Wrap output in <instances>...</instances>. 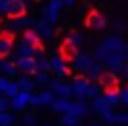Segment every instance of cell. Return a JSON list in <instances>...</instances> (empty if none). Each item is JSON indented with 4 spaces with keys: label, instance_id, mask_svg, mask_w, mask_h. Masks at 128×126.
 <instances>
[{
    "label": "cell",
    "instance_id": "8d00e7d4",
    "mask_svg": "<svg viewBox=\"0 0 128 126\" xmlns=\"http://www.w3.org/2000/svg\"><path fill=\"white\" fill-rule=\"evenodd\" d=\"M30 106H44L42 104V94H30Z\"/></svg>",
    "mask_w": 128,
    "mask_h": 126
},
{
    "label": "cell",
    "instance_id": "6da1fadb",
    "mask_svg": "<svg viewBox=\"0 0 128 126\" xmlns=\"http://www.w3.org/2000/svg\"><path fill=\"white\" fill-rule=\"evenodd\" d=\"M88 85H90V79H88V75H76V77H74V83H72L74 98H85Z\"/></svg>",
    "mask_w": 128,
    "mask_h": 126
},
{
    "label": "cell",
    "instance_id": "74e56055",
    "mask_svg": "<svg viewBox=\"0 0 128 126\" xmlns=\"http://www.w3.org/2000/svg\"><path fill=\"white\" fill-rule=\"evenodd\" d=\"M55 74H56V77H58V79H62V77H66V75H70V68L66 66V68H62V70L55 72Z\"/></svg>",
    "mask_w": 128,
    "mask_h": 126
},
{
    "label": "cell",
    "instance_id": "d4e9b609",
    "mask_svg": "<svg viewBox=\"0 0 128 126\" xmlns=\"http://www.w3.org/2000/svg\"><path fill=\"white\" fill-rule=\"evenodd\" d=\"M42 94V104H44V106H51L53 102H55L56 100V94H55V90H44V92H40Z\"/></svg>",
    "mask_w": 128,
    "mask_h": 126
},
{
    "label": "cell",
    "instance_id": "5b68a950",
    "mask_svg": "<svg viewBox=\"0 0 128 126\" xmlns=\"http://www.w3.org/2000/svg\"><path fill=\"white\" fill-rule=\"evenodd\" d=\"M15 64H17V68H19L21 72H24V74H28V75H38V72H40V68H38V60L34 58V56L19 58Z\"/></svg>",
    "mask_w": 128,
    "mask_h": 126
},
{
    "label": "cell",
    "instance_id": "e0dca14e",
    "mask_svg": "<svg viewBox=\"0 0 128 126\" xmlns=\"http://www.w3.org/2000/svg\"><path fill=\"white\" fill-rule=\"evenodd\" d=\"M102 64L104 62H100V60H92L90 64H88V68H87V72H85V74H88V79H96V77H100V74H102Z\"/></svg>",
    "mask_w": 128,
    "mask_h": 126
},
{
    "label": "cell",
    "instance_id": "7c38bea8",
    "mask_svg": "<svg viewBox=\"0 0 128 126\" xmlns=\"http://www.w3.org/2000/svg\"><path fill=\"white\" fill-rule=\"evenodd\" d=\"M60 55H62L66 60H76L77 56H79V47L74 45V44H70V42H64L62 49H60Z\"/></svg>",
    "mask_w": 128,
    "mask_h": 126
},
{
    "label": "cell",
    "instance_id": "ba28073f",
    "mask_svg": "<svg viewBox=\"0 0 128 126\" xmlns=\"http://www.w3.org/2000/svg\"><path fill=\"white\" fill-rule=\"evenodd\" d=\"M13 49V34H0V58H6V56L12 55Z\"/></svg>",
    "mask_w": 128,
    "mask_h": 126
},
{
    "label": "cell",
    "instance_id": "f6af8a7d",
    "mask_svg": "<svg viewBox=\"0 0 128 126\" xmlns=\"http://www.w3.org/2000/svg\"><path fill=\"white\" fill-rule=\"evenodd\" d=\"M76 126H81V124H76Z\"/></svg>",
    "mask_w": 128,
    "mask_h": 126
},
{
    "label": "cell",
    "instance_id": "7dc6e473",
    "mask_svg": "<svg viewBox=\"0 0 128 126\" xmlns=\"http://www.w3.org/2000/svg\"><path fill=\"white\" fill-rule=\"evenodd\" d=\"M0 72H2V70H0Z\"/></svg>",
    "mask_w": 128,
    "mask_h": 126
},
{
    "label": "cell",
    "instance_id": "836d02e7",
    "mask_svg": "<svg viewBox=\"0 0 128 126\" xmlns=\"http://www.w3.org/2000/svg\"><path fill=\"white\" fill-rule=\"evenodd\" d=\"M64 6V2L62 0H51L47 4V8H51V10H55V12H60V8Z\"/></svg>",
    "mask_w": 128,
    "mask_h": 126
},
{
    "label": "cell",
    "instance_id": "d590c367",
    "mask_svg": "<svg viewBox=\"0 0 128 126\" xmlns=\"http://www.w3.org/2000/svg\"><path fill=\"white\" fill-rule=\"evenodd\" d=\"M10 106H12V104H10L8 96H0V111H8Z\"/></svg>",
    "mask_w": 128,
    "mask_h": 126
},
{
    "label": "cell",
    "instance_id": "e575fe53",
    "mask_svg": "<svg viewBox=\"0 0 128 126\" xmlns=\"http://www.w3.org/2000/svg\"><path fill=\"white\" fill-rule=\"evenodd\" d=\"M10 77L8 75H0V92H4L6 88H8V85H10Z\"/></svg>",
    "mask_w": 128,
    "mask_h": 126
},
{
    "label": "cell",
    "instance_id": "30bf717a",
    "mask_svg": "<svg viewBox=\"0 0 128 126\" xmlns=\"http://www.w3.org/2000/svg\"><path fill=\"white\" fill-rule=\"evenodd\" d=\"M102 45H104L106 49H109V51H124V49H128V45L122 42L120 36H108Z\"/></svg>",
    "mask_w": 128,
    "mask_h": 126
},
{
    "label": "cell",
    "instance_id": "1f68e13d",
    "mask_svg": "<svg viewBox=\"0 0 128 126\" xmlns=\"http://www.w3.org/2000/svg\"><path fill=\"white\" fill-rule=\"evenodd\" d=\"M66 42H70V44H74V45H77V47H79V45H81V36L77 34V32H72V34L66 38Z\"/></svg>",
    "mask_w": 128,
    "mask_h": 126
},
{
    "label": "cell",
    "instance_id": "ac0fdd59",
    "mask_svg": "<svg viewBox=\"0 0 128 126\" xmlns=\"http://www.w3.org/2000/svg\"><path fill=\"white\" fill-rule=\"evenodd\" d=\"M51 26H53L51 23H47L45 19H42V21L36 23V32L42 36V38H49V36H51Z\"/></svg>",
    "mask_w": 128,
    "mask_h": 126
},
{
    "label": "cell",
    "instance_id": "60d3db41",
    "mask_svg": "<svg viewBox=\"0 0 128 126\" xmlns=\"http://www.w3.org/2000/svg\"><path fill=\"white\" fill-rule=\"evenodd\" d=\"M66 6H72V4H76V0H62Z\"/></svg>",
    "mask_w": 128,
    "mask_h": 126
},
{
    "label": "cell",
    "instance_id": "9a60e30c",
    "mask_svg": "<svg viewBox=\"0 0 128 126\" xmlns=\"http://www.w3.org/2000/svg\"><path fill=\"white\" fill-rule=\"evenodd\" d=\"M74 62V70H77V72H87V68H88V64L92 62V56L90 55H79L76 60H72Z\"/></svg>",
    "mask_w": 128,
    "mask_h": 126
},
{
    "label": "cell",
    "instance_id": "2e32d148",
    "mask_svg": "<svg viewBox=\"0 0 128 126\" xmlns=\"http://www.w3.org/2000/svg\"><path fill=\"white\" fill-rule=\"evenodd\" d=\"M90 107H92V111H96L98 115H104V113H108V111L111 109V106H108V104H106V100L102 98V96L92 100V106H90Z\"/></svg>",
    "mask_w": 128,
    "mask_h": 126
},
{
    "label": "cell",
    "instance_id": "f546056e",
    "mask_svg": "<svg viewBox=\"0 0 128 126\" xmlns=\"http://www.w3.org/2000/svg\"><path fill=\"white\" fill-rule=\"evenodd\" d=\"M38 68H40V72H47V74H49V72L53 70V68H51V60H49V58H40V60H38Z\"/></svg>",
    "mask_w": 128,
    "mask_h": 126
},
{
    "label": "cell",
    "instance_id": "cb8c5ba5",
    "mask_svg": "<svg viewBox=\"0 0 128 126\" xmlns=\"http://www.w3.org/2000/svg\"><path fill=\"white\" fill-rule=\"evenodd\" d=\"M51 68H53V72H58V70H62V68H66V58H64L62 55L53 56L51 58Z\"/></svg>",
    "mask_w": 128,
    "mask_h": 126
},
{
    "label": "cell",
    "instance_id": "3957f363",
    "mask_svg": "<svg viewBox=\"0 0 128 126\" xmlns=\"http://www.w3.org/2000/svg\"><path fill=\"white\" fill-rule=\"evenodd\" d=\"M90 111H92V107L88 106L87 102H85V98H77V100H74L72 104H70V109H68V113H72V115H76V117H87V115H90Z\"/></svg>",
    "mask_w": 128,
    "mask_h": 126
},
{
    "label": "cell",
    "instance_id": "d6a6232c",
    "mask_svg": "<svg viewBox=\"0 0 128 126\" xmlns=\"http://www.w3.org/2000/svg\"><path fill=\"white\" fill-rule=\"evenodd\" d=\"M102 118H104V122L106 124H115V113H113L111 109L108 111V113H104V115H100Z\"/></svg>",
    "mask_w": 128,
    "mask_h": 126
},
{
    "label": "cell",
    "instance_id": "603a6c76",
    "mask_svg": "<svg viewBox=\"0 0 128 126\" xmlns=\"http://www.w3.org/2000/svg\"><path fill=\"white\" fill-rule=\"evenodd\" d=\"M60 124L62 126H76V124H79V117H76L72 113H62L60 115Z\"/></svg>",
    "mask_w": 128,
    "mask_h": 126
},
{
    "label": "cell",
    "instance_id": "4fadbf2b",
    "mask_svg": "<svg viewBox=\"0 0 128 126\" xmlns=\"http://www.w3.org/2000/svg\"><path fill=\"white\" fill-rule=\"evenodd\" d=\"M36 51H38V47H34V45H30V44H26V42H23V44L17 45L15 56H17V60H19V58H26V56H34V55H36Z\"/></svg>",
    "mask_w": 128,
    "mask_h": 126
},
{
    "label": "cell",
    "instance_id": "8992f818",
    "mask_svg": "<svg viewBox=\"0 0 128 126\" xmlns=\"http://www.w3.org/2000/svg\"><path fill=\"white\" fill-rule=\"evenodd\" d=\"M51 88L55 90L56 96H60V98H72L74 96V90H72V85H70V83L51 79Z\"/></svg>",
    "mask_w": 128,
    "mask_h": 126
},
{
    "label": "cell",
    "instance_id": "7bdbcfd3",
    "mask_svg": "<svg viewBox=\"0 0 128 126\" xmlns=\"http://www.w3.org/2000/svg\"><path fill=\"white\" fill-rule=\"evenodd\" d=\"M90 126H102V124H96V122H94V124H90Z\"/></svg>",
    "mask_w": 128,
    "mask_h": 126
},
{
    "label": "cell",
    "instance_id": "8fae6325",
    "mask_svg": "<svg viewBox=\"0 0 128 126\" xmlns=\"http://www.w3.org/2000/svg\"><path fill=\"white\" fill-rule=\"evenodd\" d=\"M23 40L26 42V44L34 45V47H38V51H44V47H42V36L38 34L36 30H32V28H28V30L23 32Z\"/></svg>",
    "mask_w": 128,
    "mask_h": 126
},
{
    "label": "cell",
    "instance_id": "ffe728a7",
    "mask_svg": "<svg viewBox=\"0 0 128 126\" xmlns=\"http://www.w3.org/2000/svg\"><path fill=\"white\" fill-rule=\"evenodd\" d=\"M102 98L106 100V104H108V106H117V104H120V92L106 90V94L102 96Z\"/></svg>",
    "mask_w": 128,
    "mask_h": 126
},
{
    "label": "cell",
    "instance_id": "9c48e42d",
    "mask_svg": "<svg viewBox=\"0 0 128 126\" xmlns=\"http://www.w3.org/2000/svg\"><path fill=\"white\" fill-rule=\"evenodd\" d=\"M30 94H32V92H28V90H21L15 98H12V102H10L12 107L15 111H21V109H24L26 106H30Z\"/></svg>",
    "mask_w": 128,
    "mask_h": 126
},
{
    "label": "cell",
    "instance_id": "bcb514c9",
    "mask_svg": "<svg viewBox=\"0 0 128 126\" xmlns=\"http://www.w3.org/2000/svg\"><path fill=\"white\" fill-rule=\"evenodd\" d=\"M24 2H26V0H24Z\"/></svg>",
    "mask_w": 128,
    "mask_h": 126
},
{
    "label": "cell",
    "instance_id": "f1b7e54d",
    "mask_svg": "<svg viewBox=\"0 0 128 126\" xmlns=\"http://www.w3.org/2000/svg\"><path fill=\"white\" fill-rule=\"evenodd\" d=\"M49 83H51V77H49L47 72H38V75H36V85L45 87V85H49Z\"/></svg>",
    "mask_w": 128,
    "mask_h": 126
},
{
    "label": "cell",
    "instance_id": "f35d334b",
    "mask_svg": "<svg viewBox=\"0 0 128 126\" xmlns=\"http://www.w3.org/2000/svg\"><path fill=\"white\" fill-rule=\"evenodd\" d=\"M23 122H24V126H34V124H36V118L30 117V115H26V117L23 118Z\"/></svg>",
    "mask_w": 128,
    "mask_h": 126
},
{
    "label": "cell",
    "instance_id": "83f0119b",
    "mask_svg": "<svg viewBox=\"0 0 128 126\" xmlns=\"http://www.w3.org/2000/svg\"><path fill=\"white\" fill-rule=\"evenodd\" d=\"M13 122H15V118H13L12 113H8V111H0V126H12Z\"/></svg>",
    "mask_w": 128,
    "mask_h": 126
},
{
    "label": "cell",
    "instance_id": "484cf974",
    "mask_svg": "<svg viewBox=\"0 0 128 126\" xmlns=\"http://www.w3.org/2000/svg\"><path fill=\"white\" fill-rule=\"evenodd\" d=\"M44 19L47 21V23L55 24L56 21H58V12H55V10H51V8H45L44 10Z\"/></svg>",
    "mask_w": 128,
    "mask_h": 126
},
{
    "label": "cell",
    "instance_id": "44dd1931",
    "mask_svg": "<svg viewBox=\"0 0 128 126\" xmlns=\"http://www.w3.org/2000/svg\"><path fill=\"white\" fill-rule=\"evenodd\" d=\"M100 94H102V87H100V85H96V83H90V85H88V88H87L85 98L92 102L94 98H100Z\"/></svg>",
    "mask_w": 128,
    "mask_h": 126
},
{
    "label": "cell",
    "instance_id": "ee69618b",
    "mask_svg": "<svg viewBox=\"0 0 128 126\" xmlns=\"http://www.w3.org/2000/svg\"><path fill=\"white\" fill-rule=\"evenodd\" d=\"M45 126H55V124H45Z\"/></svg>",
    "mask_w": 128,
    "mask_h": 126
},
{
    "label": "cell",
    "instance_id": "7402d4cb",
    "mask_svg": "<svg viewBox=\"0 0 128 126\" xmlns=\"http://www.w3.org/2000/svg\"><path fill=\"white\" fill-rule=\"evenodd\" d=\"M0 70L4 72L8 77H15L17 75V64L15 62H0Z\"/></svg>",
    "mask_w": 128,
    "mask_h": 126
},
{
    "label": "cell",
    "instance_id": "52a82bcc",
    "mask_svg": "<svg viewBox=\"0 0 128 126\" xmlns=\"http://www.w3.org/2000/svg\"><path fill=\"white\" fill-rule=\"evenodd\" d=\"M85 23H87V26L88 28H96V30H100V28H104L106 26V23H108V21H106V15H102L100 12H90L87 15V19H85Z\"/></svg>",
    "mask_w": 128,
    "mask_h": 126
},
{
    "label": "cell",
    "instance_id": "5bb4252c",
    "mask_svg": "<svg viewBox=\"0 0 128 126\" xmlns=\"http://www.w3.org/2000/svg\"><path fill=\"white\" fill-rule=\"evenodd\" d=\"M70 98H60V96H56V100L51 104V109L55 111V113H68L70 109Z\"/></svg>",
    "mask_w": 128,
    "mask_h": 126
},
{
    "label": "cell",
    "instance_id": "b9f144b4",
    "mask_svg": "<svg viewBox=\"0 0 128 126\" xmlns=\"http://www.w3.org/2000/svg\"><path fill=\"white\" fill-rule=\"evenodd\" d=\"M124 75H126V77H128V64H126V66H124Z\"/></svg>",
    "mask_w": 128,
    "mask_h": 126
},
{
    "label": "cell",
    "instance_id": "7a4b0ae2",
    "mask_svg": "<svg viewBox=\"0 0 128 126\" xmlns=\"http://www.w3.org/2000/svg\"><path fill=\"white\" fill-rule=\"evenodd\" d=\"M98 83H100V87L104 88V90H117V87H119V79H117V74L115 72H102L100 77H98Z\"/></svg>",
    "mask_w": 128,
    "mask_h": 126
},
{
    "label": "cell",
    "instance_id": "4316f807",
    "mask_svg": "<svg viewBox=\"0 0 128 126\" xmlns=\"http://www.w3.org/2000/svg\"><path fill=\"white\" fill-rule=\"evenodd\" d=\"M19 92H21V88H19V85H17V81H15V83H10L8 85V88L4 90V96H8V98L12 100V98H15Z\"/></svg>",
    "mask_w": 128,
    "mask_h": 126
},
{
    "label": "cell",
    "instance_id": "277c9868",
    "mask_svg": "<svg viewBox=\"0 0 128 126\" xmlns=\"http://www.w3.org/2000/svg\"><path fill=\"white\" fill-rule=\"evenodd\" d=\"M6 13H8L12 19H19L26 13V4L24 0H8V8H6Z\"/></svg>",
    "mask_w": 128,
    "mask_h": 126
},
{
    "label": "cell",
    "instance_id": "d6986e66",
    "mask_svg": "<svg viewBox=\"0 0 128 126\" xmlns=\"http://www.w3.org/2000/svg\"><path fill=\"white\" fill-rule=\"evenodd\" d=\"M17 85H19L21 90H28L32 92V88H34V85H36V81L30 77V75H23V77L17 79Z\"/></svg>",
    "mask_w": 128,
    "mask_h": 126
},
{
    "label": "cell",
    "instance_id": "ab89813d",
    "mask_svg": "<svg viewBox=\"0 0 128 126\" xmlns=\"http://www.w3.org/2000/svg\"><path fill=\"white\" fill-rule=\"evenodd\" d=\"M120 104H124V106H128V88H124V90H120Z\"/></svg>",
    "mask_w": 128,
    "mask_h": 126
},
{
    "label": "cell",
    "instance_id": "4dcf8cb0",
    "mask_svg": "<svg viewBox=\"0 0 128 126\" xmlns=\"http://www.w3.org/2000/svg\"><path fill=\"white\" fill-rule=\"evenodd\" d=\"M115 124H128V113H124V111L115 113Z\"/></svg>",
    "mask_w": 128,
    "mask_h": 126
}]
</instances>
